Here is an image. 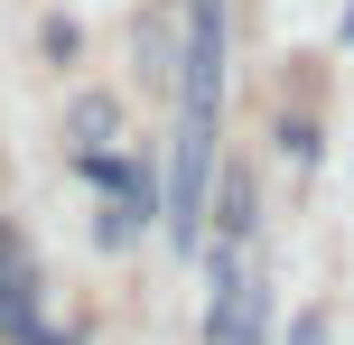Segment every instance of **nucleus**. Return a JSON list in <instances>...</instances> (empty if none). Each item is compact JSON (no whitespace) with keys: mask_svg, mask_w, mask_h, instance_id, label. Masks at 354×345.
Masks as SVG:
<instances>
[{"mask_svg":"<svg viewBox=\"0 0 354 345\" xmlns=\"http://www.w3.org/2000/svg\"><path fill=\"white\" fill-rule=\"evenodd\" d=\"M205 196H214V122L205 112H177V159H168V234H177V252L205 234Z\"/></svg>","mask_w":354,"mask_h":345,"instance_id":"obj_1","label":"nucleus"},{"mask_svg":"<svg viewBox=\"0 0 354 345\" xmlns=\"http://www.w3.org/2000/svg\"><path fill=\"white\" fill-rule=\"evenodd\" d=\"M224 103V0H187V66H177V112Z\"/></svg>","mask_w":354,"mask_h":345,"instance_id":"obj_2","label":"nucleus"},{"mask_svg":"<svg viewBox=\"0 0 354 345\" xmlns=\"http://www.w3.org/2000/svg\"><path fill=\"white\" fill-rule=\"evenodd\" d=\"M66 131H75V149H103L112 131H122V112H112V93H84V103L66 112Z\"/></svg>","mask_w":354,"mask_h":345,"instance_id":"obj_3","label":"nucleus"},{"mask_svg":"<svg viewBox=\"0 0 354 345\" xmlns=\"http://www.w3.org/2000/svg\"><path fill=\"white\" fill-rule=\"evenodd\" d=\"M28 317H37V280L19 271V261H0V336L28 327Z\"/></svg>","mask_w":354,"mask_h":345,"instance_id":"obj_4","label":"nucleus"},{"mask_svg":"<svg viewBox=\"0 0 354 345\" xmlns=\"http://www.w3.org/2000/svg\"><path fill=\"white\" fill-rule=\"evenodd\" d=\"M140 215H149V196H112L103 215H93V243H103V252H122V243L140 234Z\"/></svg>","mask_w":354,"mask_h":345,"instance_id":"obj_5","label":"nucleus"},{"mask_svg":"<svg viewBox=\"0 0 354 345\" xmlns=\"http://www.w3.org/2000/svg\"><path fill=\"white\" fill-rule=\"evenodd\" d=\"M214 205H224V234H252V187H243V178H224Z\"/></svg>","mask_w":354,"mask_h":345,"instance_id":"obj_6","label":"nucleus"},{"mask_svg":"<svg viewBox=\"0 0 354 345\" xmlns=\"http://www.w3.org/2000/svg\"><path fill=\"white\" fill-rule=\"evenodd\" d=\"M289 345H326V317H299V327H289Z\"/></svg>","mask_w":354,"mask_h":345,"instance_id":"obj_7","label":"nucleus"},{"mask_svg":"<svg viewBox=\"0 0 354 345\" xmlns=\"http://www.w3.org/2000/svg\"><path fill=\"white\" fill-rule=\"evenodd\" d=\"M0 261H19V243H10V234H0Z\"/></svg>","mask_w":354,"mask_h":345,"instance_id":"obj_8","label":"nucleus"}]
</instances>
